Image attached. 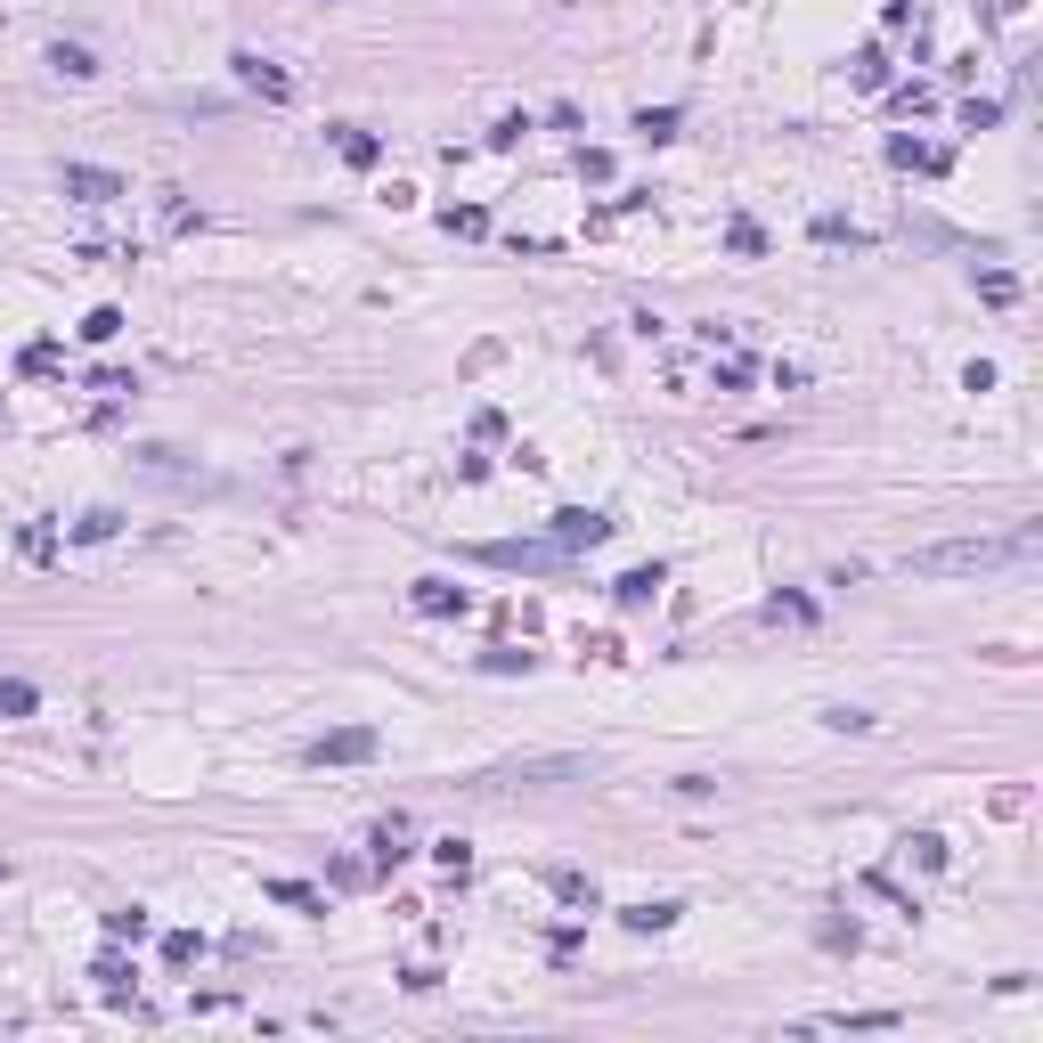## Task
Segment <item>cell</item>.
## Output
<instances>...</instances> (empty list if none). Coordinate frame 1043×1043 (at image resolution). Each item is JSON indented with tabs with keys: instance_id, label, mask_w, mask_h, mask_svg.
Listing matches in <instances>:
<instances>
[{
	"instance_id": "obj_3",
	"label": "cell",
	"mask_w": 1043,
	"mask_h": 1043,
	"mask_svg": "<svg viewBox=\"0 0 1043 1043\" xmlns=\"http://www.w3.org/2000/svg\"><path fill=\"white\" fill-rule=\"evenodd\" d=\"M473 562H497V571H555L562 562V547L547 538V547H514V538H497V547H465Z\"/></svg>"
},
{
	"instance_id": "obj_16",
	"label": "cell",
	"mask_w": 1043,
	"mask_h": 1043,
	"mask_svg": "<svg viewBox=\"0 0 1043 1043\" xmlns=\"http://www.w3.org/2000/svg\"><path fill=\"white\" fill-rule=\"evenodd\" d=\"M335 148H343V163H359V172H367L375 155H384V148H375V139H367V131H351V122H343V131H335Z\"/></svg>"
},
{
	"instance_id": "obj_23",
	"label": "cell",
	"mask_w": 1043,
	"mask_h": 1043,
	"mask_svg": "<svg viewBox=\"0 0 1043 1043\" xmlns=\"http://www.w3.org/2000/svg\"><path fill=\"white\" fill-rule=\"evenodd\" d=\"M555 896H571V905H595V889H588V872H555Z\"/></svg>"
},
{
	"instance_id": "obj_2",
	"label": "cell",
	"mask_w": 1043,
	"mask_h": 1043,
	"mask_svg": "<svg viewBox=\"0 0 1043 1043\" xmlns=\"http://www.w3.org/2000/svg\"><path fill=\"white\" fill-rule=\"evenodd\" d=\"M57 187H66L74 204H115V196H131V187H122V172H107V163H66V172H57Z\"/></svg>"
},
{
	"instance_id": "obj_4",
	"label": "cell",
	"mask_w": 1043,
	"mask_h": 1043,
	"mask_svg": "<svg viewBox=\"0 0 1043 1043\" xmlns=\"http://www.w3.org/2000/svg\"><path fill=\"white\" fill-rule=\"evenodd\" d=\"M603 538H612V514H588V506H562V514H555V547H562V555L603 547Z\"/></svg>"
},
{
	"instance_id": "obj_9",
	"label": "cell",
	"mask_w": 1043,
	"mask_h": 1043,
	"mask_svg": "<svg viewBox=\"0 0 1043 1043\" xmlns=\"http://www.w3.org/2000/svg\"><path fill=\"white\" fill-rule=\"evenodd\" d=\"M50 66L66 74V82H90V74H98V57L82 50V41H50Z\"/></svg>"
},
{
	"instance_id": "obj_8",
	"label": "cell",
	"mask_w": 1043,
	"mask_h": 1043,
	"mask_svg": "<svg viewBox=\"0 0 1043 1043\" xmlns=\"http://www.w3.org/2000/svg\"><path fill=\"white\" fill-rule=\"evenodd\" d=\"M416 612H424V620H465V612H473V595H465V588H449V579H416Z\"/></svg>"
},
{
	"instance_id": "obj_17",
	"label": "cell",
	"mask_w": 1043,
	"mask_h": 1043,
	"mask_svg": "<svg viewBox=\"0 0 1043 1043\" xmlns=\"http://www.w3.org/2000/svg\"><path fill=\"white\" fill-rule=\"evenodd\" d=\"M375 857H384V864H400V857H408V824H400V816L375 824Z\"/></svg>"
},
{
	"instance_id": "obj_7",
	"label": "cell",
	"mask_w": 1043,
	"mask_h": 1043,
	"mask_svg": "<svg viewBox=\"0 0 1043 1043\" xmlns=\"http://www.w3.org/2000/svg\"><path fill=\"white\" fill-rule=\"evenodd\" d=\"M571 775H588V759H571V750H562V759H522V766H497L490 783H571Z\"/></svg>"
},
{
	"instance_id": "obj_15",
	"label": "cell",
	"mask_w": 1043,
	"mask_h": 1043,
	"mask_svg": "<svg viewBox=\"0 0 1043 1043\" xmlns=\"http://www.w3.org/2000/svg\"><path fill=\"white\" fill-rule=\"evenodd\" d=\"M115 335H122V310H115V302H98L90 319H82V343H115Z\"/></svg>"
},
{
	"instance_id": "obj_26",
	"label": "cell",
	"mask_w": 1043,
	"mask_h": 1043,
	"mask_svg": "<svg viewBox=\"0 0 1043 1043\" xmlns=\"http://www.w3.org/2000/svg\"><path fill=\"white\" fill-rule=\"evenodd\" d=\"M905 848H913V857H922L929 872H937V864H946V840H937V831H922V840H905Z\"/></svg>"
},
{
	"instance_id": "obj_19",
	"label": "cell",
	"mask_w": 1043,
	"mask_h": 1043,
	"mask_svg": "<svg viewBox=\"0 0 1043 1043\" xmlns=\"http://www.w3.org/2000/svg\"><path fill=\"white\" fill-rule=\"evenodd\" d=\"M482 228H490L482 204H456V213H449V237H482Z\"/></svg>"
},
{
	"instance_id": "obj_1",
	"label": "cell",
	"mask_w": 1043,
	"mask_h": 1043,
	"mask_svg": "<svg viewBox=\"0 0 1043 1043\" xmlns=\"http://www.w3.org/2000/svg\"><path fill=\"white\" fill-rule=\"evenodd\" d=\"M1035 538H937V547H913L896 571L905 579H987V571H1011V562H1028Z\"/></svg>"
},
{
	"instance_id": "obj_6",
	"label": "cell",
	"mask_w": 1043,
	"mask_h": 1043,
	"mask_svg": "<svg viewBox=\"0 0 1043 1043\" xmlns=\"http://www.w3.org/2000/svg\"><path fill=\"white\" fill-rule=\"evenodd\" d=\"M237 82H245L254 98H269V107H286V98H294V74H278V66L254 57V50H237Z\"/></svg>"
},
{
	"instance_id": "obj_12",
	"label": "cell",
	"mask_w": 1043,
	"mask_h": 1043,
	"mask_svg": "<svg viewBox=\"0 0 1043 1043\" xmlns=\"http://www.w3.org/2000/svg\"><path fill=\"white\" fill-rule=\"evenodd\" d=\"M816 1028H857V1035H889V1028H896V1011H831V1019H816Z\"/></svg>"
},
{
	"instance_id": "obj_10",
	"label": "cell",
	"mask_w": 1043,
	"mask_h": 1043,
	"mask_svg": "<svg viewBox=\"0 0 1043 1043\" xmlns=\"http://www.w3.org/2000/svg\"><path fill=\"white\" fill-rule=\"evenodd\" d=\"M269 905H286V913H326V896L310 889V881H269Z\"/></svg>"
},
{
	"instance_id": "obj_14",
	"label": "cell",
	"mask_w": 1043,
	"mask_h": 1043,
	"mask_svg": "<svg viewBox=\"0 0 1043 1043\" xmlns=\"http://www.w3.org/2000/svg\"><path fill=\"white\" fill-rule=\"evenodd\" d=\"M653 595H660V562H644V571L620 579V603H628V612H636V603H653Z\"/></svg>"
},
{
	"instance_id": "obj_5",
	"label": "cell",
	"mask_w": 1043,
	"mask_h": 1043,
	"mask_svg": "<svg viewBox=\"0 0 1043 1043\" xmlns=\"http://www.w3.org/2000/svg\"><path fill=\"white\" fill-rule=\"evenodd\" d=\"M310 759H319V766H367V759H375V734H367V725L319 734V742H310Z\"/></svg>"
},
{
	"instance_id": "obj_18",
	"label": "cell",
	"mask_w": 1043,
	"mask_h": 1043,
	"mask_svg": "<svg viewBox=\"0 0 1043 1043\" xmlns=\"http://www.w3.org/2000/svg\"><path fill=\"white\" fill-rule=\"evenodd\" d=\"M636 131H644V139H677V107H644Z\"/></svg>"
},
{
	"instance_id": "obj_21",
	"label": "cell",
	"mask_w": 1043,
	"mask_h": 1043,
	"mask_svg": "<svg viewBox=\"0 0 1043 1043\" xmlns=\"http://www.w3.org/2000/svg\"><path fill=\"white\" fill-rule=\"evenodd\" d=\"M25 555H33V562L57 555V530H50V522H25Z\"/></svg>"
},
{
	"instance_id": "obj_11",
	"label": "cell",
	"mask_w": 1043,
	"mask_h": 1043,
	"mask_svg": "<svg viewBox=\"0 0 1043 1043\" xmlns=\"http://www.w3.org/2000/svg\"><path fill=\"white\" fill-rule=\"evenodd\" d=\"M677 913H685V905H677V896H660V905H628V913H620V922H628V929H644V937H653V929H669V922H677Z\"/></svg>"
},
{
	"instance_id": "obj_25",
	"label": "cell",
	"mask_w": 1043,
	"mask_h": 1043,
	"mask_svg": "<svg viewBox=\"0 0 1043 1043\" xmlns=\"http://www.w3.org/2000/svg\"><path fill=\"white\" fill-rule=\"evenodd\" d=\"M74 538H115V514H107V506H98V514H82V522H74Z\"/></svg>"
},
{
	"instance_id": "obj_20",
	"label": "cell",
	"mask_w": 1043,
	"mask_h": 1043,
	"mask_svg": "<svg viewBox=\"0 0 1043 1043\" xmlns=\"http://www.w3.org/2000/svg\"><path fill=\"white\" fill-rule=\"evenodd\" d=\"M432 857H441V872H456V881H465V872H473V848H465V840H441V848H432Z\"/></svg>"
},
{
	"instance_id": "obj_22",
	"label": "cell",
	"mask_w": 1043,
	"mask_h": 1043,
	"mask_svg": "<svg viewBox=\"0 0 1043 1043\" xmlns=\"http://www.w3.org/2000/svg\"><path fill=\"white\" fill-rule=\"evenodd\" d=\"M107 937H148V913H139V905H122V913H107Z\"/></svg>"
},
{
	"instance_id": "obj_13",
	"label": "cell",
	"mask_w": 1043,
	"mask_h": 1043,
	"mask_svg": "<svg viewBox=\"0 0 1043 1043\" xmlns=\"http://www.w3.org/2000/svg\"><path fill=\"white\" fill-rule=\"evenodd\" d=\"M33 709H41V693L25 677H0V718H33Z\"/></svg>"
},
{
	"instance_id": "obj_24",
	"label": "cell",
	"mask_w": 1043,
	"mask_h": 1043,
	"mask_svg": "<svg viewBox=\"0 0 1043 1043\" xmlns=\"http://www.w3.org/2000/svg\"><path fill=\"white\" fill-rule=\"evenodd\" d=\"M482 669H497V677H514V669H530V653H506V644H497V653H482Z\"/></svg>"
}]
</instances>
